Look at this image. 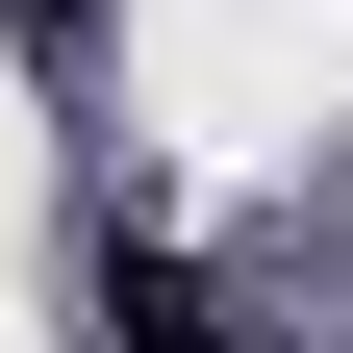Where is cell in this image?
<instances>
[{"instance_id": "1", "label": "cell", "mask_w": 353, "mask_h": 353, "mask_svg": "<svg viewBox=\"0 0 353 353\" xmlns=\"http://www.w3.org/2000/svg\"><path fill=\"white\" fill-rule=\"evenodd\" d=\"M101 328H126V353H228V328H202V278H176V252H101Z\"/></svg>"}]
</instances>
